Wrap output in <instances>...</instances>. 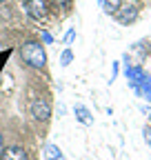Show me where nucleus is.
Listing matches in <instances>:
<instances>
[{"mask_svg": "<svg viewBox=\"0 0 151 160\" xmlns=\"http://www.w3.org/2000/svg\"><path fill=\"white\" fill-rule=\"evenodd\" d=\"M31 113H33L36 120H47L51 116V105L40 98V100H36V102L31 105Z\"/></svg>", "mask_w": 151, "mask_h": 160, "instance_id": "7ed1b4c3", "label": "nucleus"}, {"mask_svg": "<svg viewBox=\"0 0 151 160\" xmlns=\"http://www.w3.org/2000/svg\"><path fill=\"white\" fill-rule=\"evenodd\" d=\"M25 9L31 18H42L47 13V0H25Z\"/></svg>", "mask_w": 151, "mask_h": 160, "instance_id": "f03ea898", "label": "nucleus"}, {"mask_svg": "<svg viewBox=\"0 0 151 160\" xmlns=\"http://www.w3.org/2000/svg\"><path fill=\"white\" fill-rule=\"evenodd\" d=\"M136 16H138V11H136L134 7H120V9L116 11V18H118V22H120V25H129V22H134Z\"/></svg>", "mask_w": 151, "mask_h": 160, "instance_id": "20e7f679", "label": "nucleus"}, {"mask_svg": "<svg viewBox=\"0 0 151 160\" xmlns=\"http://www.w3.org/2000/svg\"><path fill=\"white\" fill-rule=\"evenodd\" d=\"M20 56H22V60H25L27 65H31V67H36V69H42L45 62H47V56H45L42 45H40V42H33V40L22 45Z\"/></svg>", "mask_w": 151, "mask_h": 160, "instance_id": "f257e3e1", "label": "nucleus"}, {"mask_svg": "<svg viewBox=\"0 0 151 160\" xmlns=\"http://www.w3.org/2000/svg\"><path fill=\"white\" fill-rule=\"evenodd\" d=\"M60 2H62V5H67V2H69V0H60Z\"/></svg>", "mask_w": 151, "mask_h": 160, "instance_id": "9b49d317", "label": "nucleus"}, {"mask_svg": "<svg viewBox=\"0 0 151 160\" xmlns=\"http://www.w3.org/2000/svg\"><path fill=\"white\" fill-rule=\"evenodd\" d=\"M120 7H122V0H105V9H107V13H116Z\"/></svg>", "mask_w": 151, "mask_h": 160, "instance_id": "0eeeda50", "label": "nucleus"}, {"mask_svg": "<svg viewBox=\"0 0 151 160\" xmlns=\"http://www.w3.org/2000/svg\"><path fill=\"white\" fill-rule=\"evenodd\" d=\"M0 160H27V151L22 147H9L2 151Z\"/></svg>", "mask_w": 151, "mask_h": 160, "instance_id": "39448f33", "label": "nucleus"}, {"mask_svg": "<svg viewBox=\"0 0 151 160\" xmlns=\"http://www.w3.org/2000/svg\"><path fill=\"white\" fill-rule=\"evenodd\" d=\"M76 111H78V118L82 120V122H91V118H89V113H87V109H85V107H78Z\"/></svg>", "mask_w": 151, "mask_h": 160, "instance_id": "6e6552de", "label": "nucleus"}, {"mask_svg": "<svg viewBox=\"0 0 151 160\" xmlns=\"http://www.w3.org/2000/svg\"><path fill=\"white\" fill-rule=\"evenodd\" d=\"M2 145H5V142H2V133H0V151H2Z\"/></svg>", "mask_w": 151, "mask_h": 160, "instance_id": "9d476101", "label": "nucleus"}, {"mask_svg": "<svg viewBox=\"0 0 151 160\" xmlns=\"http://www.w3.org/2000/svg\"><path fill=\"white\" fill-rule=\"evenodd\" d=\"M0 2H5V0H0Z\"/></svg>", "mask_w": 151, "mask_h": 160, "instance_id": "ddd939ff", "label": "nucleus"}, {"mask_svg": "<svg viewBox=\"0 0 151 160\" xmlns=\"http://www.w3.org/2000/svg\"><path fill=\"white\" fill-rule=\"evenodd\" d=\"M45 156H47V160H65V158H62V151L56 147V145H47Z\"/></svg>", "mask_w": 151, "mask_h": 160, "instance_id": "423d86ee", "label": "nucleus"}, {"mask_svg": "<svg viewBox=\"0 0 151 160\" xmlns=\"http://www.w3.org/2000/svg\"><path fill=\"white\" fill-rule=\"evenodd\" d=\"M69 60H71V51H65V53H62V65H65V67L69 65Z\"/></svg>", "mask_w": 151, "mask_h": 160, "instance_id": "1a4fd4ad", "label": "nucleus"}, {"mask_svg": "<svg viewBox=\"0 0 151 160\" xmlns=\"http://www.w3.org/2000/svg\"><path fill=\"white\" fill-rule=\"evenodd\" d=\"M149 51H151V45H149Z\"/></svg>", "mask_w": 151, "mask_h": 160, "instance_id": "f8f14e48", "label": "nucleus"}]
</instances>
